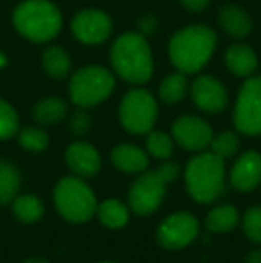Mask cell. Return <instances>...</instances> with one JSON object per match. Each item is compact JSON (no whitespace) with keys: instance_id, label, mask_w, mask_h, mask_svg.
<instances>
[{"instance_id":"1","label":"cell","mask_w":261,"mask_h":263,"mask_svg":"<svg viewBox=\"0 0 261 263\" xmlns=\"http://www.w3.org/2000/svg\"><path fill=\"white\" fill-rule=\"evenodd\" d=\"M216 42V32L208 25H186L179 29L168 42V58L179 72L197 73L213 58Z\"/></svg>"},{"instance_id":"2","label":"cell","mask_w":261,"mask_h":263,"mask_svg":"<svg viewBox=\"0 0 261 263\" xmlns=\"http://www.w3.org/2000/svg\"><path fill=\"white\" fill-rule=\"evenodd\" d=\"M109 63L113 73L129 84L149 83L154 72L152 50L147 38L138 31H129L120 34L109 49Z\"/></svg>"},{"instance_id":"3","label":"cell","mask_w":261,"mask_h":263,"mask_svg":"<svg viewBox=\"0 0 261 263\" xmlns=\"http://www.w3.org/2000/svg\"><path fill=\"white\" fill-rule=\"evenodd\" d=\"M13 25L32 43H49L61 32L63 14L52 0H22L13 9Z\"/></svg>"},{"instance_id":"4","label":"cell","mask_w":261,"mask_h":263,"mask_svg":"<svg viewBox=\"0 0 261 263\" xmlns=\"http://www.w3.org/2000/svg\"><path fill=\"white\" fill-rule=\"evenodd\" d=\"M226 159L215 153H200L186 165V190L193 201L209 204L226 192Z\"/></svg>"},{"instance_id":"5","label":"cell","mask_w":261,"mask_h":263,"mask_svg":"<svg viewBox=\"0 0 261 263\" xmlns=\"http://www.w3.org/2000/svg\"><path fill=\"white\" fill-rule=\"evenodd\" d=\"M115 90V73L101 65H88L72 73L68 83L70 101L77 107L98 106Z\"/></svg>"},{"instance_id":"6","label":"cell","mask_w":261,"mask_h":263,"mask_svg":"<svg viewBox=\"0 0 261 263\" xmlns=\"http://www.w3.org/2000/svg\"><path fill=\"white\" fill-rule=\"evenodd\" d=\"M54 204L59 215L73 224H81L97 211L95 194L81 177H63L54 188Z\"/></svg>"},{"instance_id":"7","label":"cell","mask_w":261,"mask_h":263,"mask_svg":"<svg viewBox=\"0 0 261 263\" xmlns=\"http://www.w3.org/2000/svg\"><path fill=\"white\" fill-rule=\"evenodd\" d=\"M118 118L127 133L147 135L157 120V101L145 88H132L120 101Z\"/></svg>"},{"instance_id":"8","label":"cell","mask_w":261,"mask_h":263,"mask_svg":"<svg viewBox=\"0 0 261 263\" xmlns=\"http://www.w3.org/2000/svg\"><path fill=\"white\" fill-rule=\"evenodd\" d=\"M233 120L242 135H261V77L251 76L242 84L234 102Z\"/></svg>"},{"instance_id":"9","label":"cell","mask_w":261,"mask_h":263,"mask_svg":"<svg viewBox=\"0 0 261 263\" xmlns=\"http://www.w3.org/2000/svg\"><path fill=\"white\" fill-rule=\"evenodd\" d=\"M72 34L84 45H101L111 36L113 22L101 9H83L72 18Z\"/></svg>"},{"instance_id":"10","label":"cell","mask_w":261,"mask_h":263,"mask_svg":"<svg viewBox=\"0 0 261 263\" xmlns=\"http://www.w3.org/2000/svg\"><path fill=\"white\" fill-rule=\"evenodd\" d=\"M198 235V220L192 213L179 211L161 222L157 229V242L165 249H183L190 246Z\"/></svg>"},{"instance_id":"11","label":"cell","mask_w":261,"mask_h":263,"mask_svg":"<svg viewBox=\"0 0 261 263\" xmlns=\"http://www.w3.org/2000/svg\"><path fill=\"white\" fill-rule=\"evenodd\" d=\"M167 184L154 172H145L134 181L129 190V206L136 215L154 213L163 202Z\"/></svg>"},{"instance_id":"12","label":"cell","mask_w":261,"mask_h":263,"mask_svg":"<svg viewBox=\"0 0 261 263\" xmlns=\"http://www.w3.org/2000/svg\"><path fill=\"white\" fill-rule=\"evenodd\" d=\"M172 138L186 151H204L213 138V129L195 115H183L172 124Z\"/></svg>"},{"instance_id":"13","label":"cell","mask_w":261,"mask_h":263,"mask_svg":"<svg viewBox=\"0 0 261 263\" xmlns=\"http://www.w3.org/2000/svg\"><path fill=\"white\" fill-rule=\"evenodd\" d=\"M190 95L192 101L198 109L204 113H220L226 109L227 102H229V95L222 83L216 77L202 73L197 76L195 81L190 86Z\"/></svg>"},{"instance_id":"14","label":"cell","mask_w":261,"mask_h":263,"mask_svg":"<svg viewBox=\"0 0 261 263\" xmlns=\"http://www.w3.org/2000/svg\"><path fill=\"white\" fill-rule=\"evenodd\" d=\"M65 161L77 177H93L101 170V154L88 142L70 143L66 147Z\"/></svg>"},{"instance_id":"15","label":"cell","mask_w":261,"mask_h":263,"mask_svg":"<svg viewBox=\"0 0 261 263\" xmlns=\"http://www.w3.org/2000/svg\"><path fill=\"white\" fill-rule=\"evenodd\" d=\"M231 184L240 192H251L261 183V154L247 151L231 168Z\"/></svg>"},{"instance_id":"16","label":"cell","mask_w":261,"mask_h":263,"mask_svg":"<svg viewBox=\"0 0 261 263\" xmlns=\"http://www.w3.org/2000/svg\"><path fill=\"white\" fill-rule=\"evenodd\" d=\"M111 163L126 174H139L145 172L149 166V156L138 145L120 143L111 151Z\"/></svg>"},{"instance_id":"17","label":"cell","mask_w":261,"mask_h":263,"mask_svg":"<svg viewBox=\"0 0 261 263\" xmlns=\"http://www.w3.org/2000/svg\"><path fill=\"white\" fill-rule=\"evenodd\" d=\"M224 59H226V66L231 70V73H234L236 77H244V79L251 77L258 68L256 52L249 45H244V43L231 45L226 50Z\"/></svg>"},{"instance_id":"18","label":"cell","mask_w":261,"mask_h":263,"mask_svg":"<svg viewBox=\"0 0 261 263\" xmlns=\"http://www.w3.org/2000/svg\"><path fill=\"white\" fill-rule=\"evenodd\" d=\"M218 22H220V27L224 29V32L227 36H231V38L242 40V38H247L252 32V20L242 7L224 6L220 9Z\"/></svg>"},{"instance_id":"19","label":"cell","mask_w":261,"mask_h":263,"mask_svg":"<svg viewBox=\"0 0 261 263\" xmlns=\"http://www.w3.org/2000/svg\"><path fill=\"white\" fill-rule=\"evenodd\" d=\"M42 65H43V70H45L52 79H65V77L70 76V70H72L70 55L63 47H59V45H50L43 50Z\"/></svg>"},{"instance_id":"20","label":"cell","mask_w":261,"mask_h":263,"mask_svg":"<svg viewBox=\"0 0 261 263\" xmlns=\"http://www.w3.org/2000/svg\"><path fill=\"white\" fill-rule=\"evenodd\" d=\"M68 106L61 97H45L36 102L32 117L42 125H56L66 117Z\"/></svg>"},{"instance_id":"21","label":"cell","mask_w":261,"mask_h":263,"mask_svg":"<svg viewBox=\"0 0 261 263\" xmlns=\"http://www.w3.org/2000/svg\"><path fill=\"white\" fill-rule=\"evenodd\" d=\"M188 93V77L185 72H175L168 73L159 84V99L165 104H177Z\"/></svg>"},{"instance_id":"22","label":"cell","mask_w":261,"mask_h":263,"mask_svg":"<svg viewBox=\"0 0 261 263\" xmlns=\"http://www.w3.org/2000/svg\"><path fill=\"white\" fill-rule=\"evenodd\" d=\"M98 220L109 229H120L129 220V208L116 199H108L97 206Z\"/></svg>"},{"instance_id":"23","label":"cell","mask_w":261,"mask_h":263,"mask_svg":"<svg viewBox=\"0 0 261 263\" xmlns=\"http://www.w3.org/2000/svg\"><path fill=\"white\" fill-rule=\"evenodd\" d=\"M238 224V211L234 206L224 204L211 210L206 217V228L213 233H227Z\"/></svg>"},{"instance_id":"24","label":"cell","mask_w":261,"mask_h":263,"mask_svg":"<svg viewBox=\"0 0 261 263\" xmlns=\"http://www.w3.org/2000/svg\"><path fill=\"white\" fill-rule=\"evenodd\" d=\"M43 202L36 195H20L13 204V213L24 224H34L43 217Z\"/></svg>"},{"instance_id":"25","label":"cell","mask_w":261,"mask_h":263,"mask_svg":"<svg viewBox=\"0 0 261 263\" xmlns=\"http://www.w3.org/2000/svg\"><path fill=\"white\" fill-rule=\"evenodd\" d=\"M20 188V172L14 165L0 161V204L13 201Z\"/></svg>"},{"instance_id":"26","label":"cell","mask_w":261,"mask_h":263,"mask_svg":"<svg viewBox=\"0 0 261 263\" xmlns=\"http://www.w3.org/2000/svg\"><path fill=\"white\" fill-rule=\"evenodd\" d=\"M147 153L157 159H168L174 153V138L163 131H149L145 140Z\"/></svg>"},{"instance_id":"27","label":"cell","mask_w":261,"mask_h":263,"mask_svg":"<svg viewBox=\"0 0 261 263\" xmlns=\"http://www.w3.org/2000/svg\"><path fill=\"white\" fill-rule=\"evenodd\" d=\"M18 143L25 151L42 153L49 147V135L45 133V129L36 127V125H27L22 131H18Z\"/></svg>"},{"instance_id":"28","label":"cell","mask_w":261,"mask_h":263,"mask_svg":"<svg viewBox=\"0 0 261 263\" xmlns=\"http://www.w3.org/2000/svg\"><path fill=\"white\" fill-rule=\"evenodd\" d=\"M18 113L7 101L0 99V140H9L18 135Z\"/></svg>"},{"instance_id":"29","label":"cell","mask_w":261,"mask_h":263,"mask_svg":"<svg viewBox=\"0 0 261 263\" xmlns=\"http://www.w3.org/2000/svg\"><path fill=\"white\" fill-rule=\"evenodd\" d=\"M209 147H211V151L216 156L227 159L236 154L238 147H240V140H238V136L234 135V133L222 131V133H218V135H213Z\"/></svg>"},{"instance_id":"30","label":"cell","mask_w":261,"mask_h":263,"mask_svg":"<svg viewBox=\"0 0 261 263\" xmlns=\"http://www.w3.org/2000/svg\"><path fill=\"white\" fill-rule=\"evenodd\" d=\"M244 233L251 242L261 243V206H252L244 215Z\"/></svg>"},{"instance_id":"31","label":"cell","mask_w":261,"mask_h":263,"mask_svg":"<svg viewBox=\"0 0 261 263\" xmlns=\"http://www.w3.org/2000/svg\"><path fill=\"white\" fill-rule=\"evenodd\" d=\"M68 127H70V131H72L75 136L86 135V133L90 131V127H91V118H90V115H88L86 111L83 109V107H79V109L73 111V113L70 115Z\"/></svg>"},{"instance_id":"32","label":"cell","mask_w":261,"mask_h":263,"mask_svg":"<svg viewBox=\"0 0 261 263\" xmlns=\"http://www.w3.org/2000/svg\"><path fill=\"white\" fill-rule=\"evenodd\" d=\"M156 174L159 176V179L163 181L165 184H168V183H172V181L177 179V176H179V165H177V163L165 161V163H161V165L156 168Z\"/></svg>"},{"instance_id":"33","label":"cell","mask_w":261,"mask_h":263,"mask_svg":"<svg viewBox=\"0 0 261 263\" xmlns=\"http://www.w3.org/2000/svg\"><path fill=\"white\" fill-rule=\"evenodd\" d=\"M157 24L159 22H157V18L154 14H143L138 20V32L147 38V36L154 34V31L157 29Z\"/></svg>"},{"instance_id":"34","label":"cell","mask_w":261,"mask_h":263,"mask_svg":"<svg viewBox=\"0 0 261 263\" xmlns=\"http://www.w3.org/2000/svg\"><path fill=\"white\" fill-rule=\"evenodd\" d=\"M179 2L186 11H192V13H200L209 6V0H179Z\"/></svg>"},{"instance_id":"35","label":"cell","mask_w":261,"mask_h":263,"mask_svg":"<svg viewBox=\"0 0 261 263\" xmlns=\"http://www.w3.org/2000/svg\"><path fill=\"white\" fill-rule=\"evenodd\" d=\"M247 263H261V251H251V254L247 256Z\"/></svg>"},{"instance_id":"36","label":"cell","mask_w":261,"mask_h":263,"mask_svg":"<svg viewBox=\"0 0 261 263\" xmlns=\"http://www.w3.org/2000/svg\"><path fill=\"white\" fill-rule=\"evenodd\" d=\"M6 65H7V55L4 54L2 50H0V70L6 68Z\"/></svg>"},{"instance_id":"37","label":"cell","mask_w":261,"mask_h":263,"mask_svg":"<svg viewBox=\"0 0 261 263\" xmlns=\"http://www.w3.org/2000/svg\"><path fill=\"white\" fill-rule=\"evenodd\" d=\"M25 263H49V261H45V260H39V258H31V260H27Z\"/></svg>"},{"instance_id":"38","label":"cell","mask_w":261,"mask_h":263,"mask_svg":"<svg viewBox=\"0 0 261 263\" xmlns=\"http://www.w3.org/2000/svg\"><path fill=\"white\" fill-rule=\"evenodd\" d=\"M102 263H111V261H102Z\"/></svg>"}]
</instances>
